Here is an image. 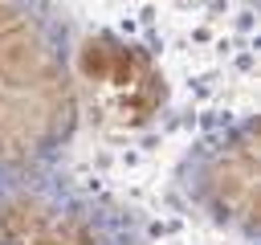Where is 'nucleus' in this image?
Masks as SVG:
<instances>
[{"mask_svg": "<svg viewBox=\"0 0 261 245\" xmlns=\"http://www.w3.org/2000/svg\"><path fill=\"white\" fill-rule=\"evenodd\" d=\"M253 127L245 122L241 131L224 135L220 147H204L188 192L196 196L200 208H208L220 225H237V229H253Z\"/></svg>", "mask_w": 261, "mask_h": 245, "instance_id": "2", "label": "nucleus"}, {"mask_svg": "<svg viewBox=\"0 0 261 245\" xmlns=\"http://www.w3.org/2000/svg\"><path fill=\"white\" fill-rule=\"evenodd\" d=\"M0 245H135V237L126 216L94 196L8 180L0 188Z\"/></svg>", "mask_w": 261, "mask_h": 245, "instance_id": "1", "label": "nucleus"}]
</instances>
